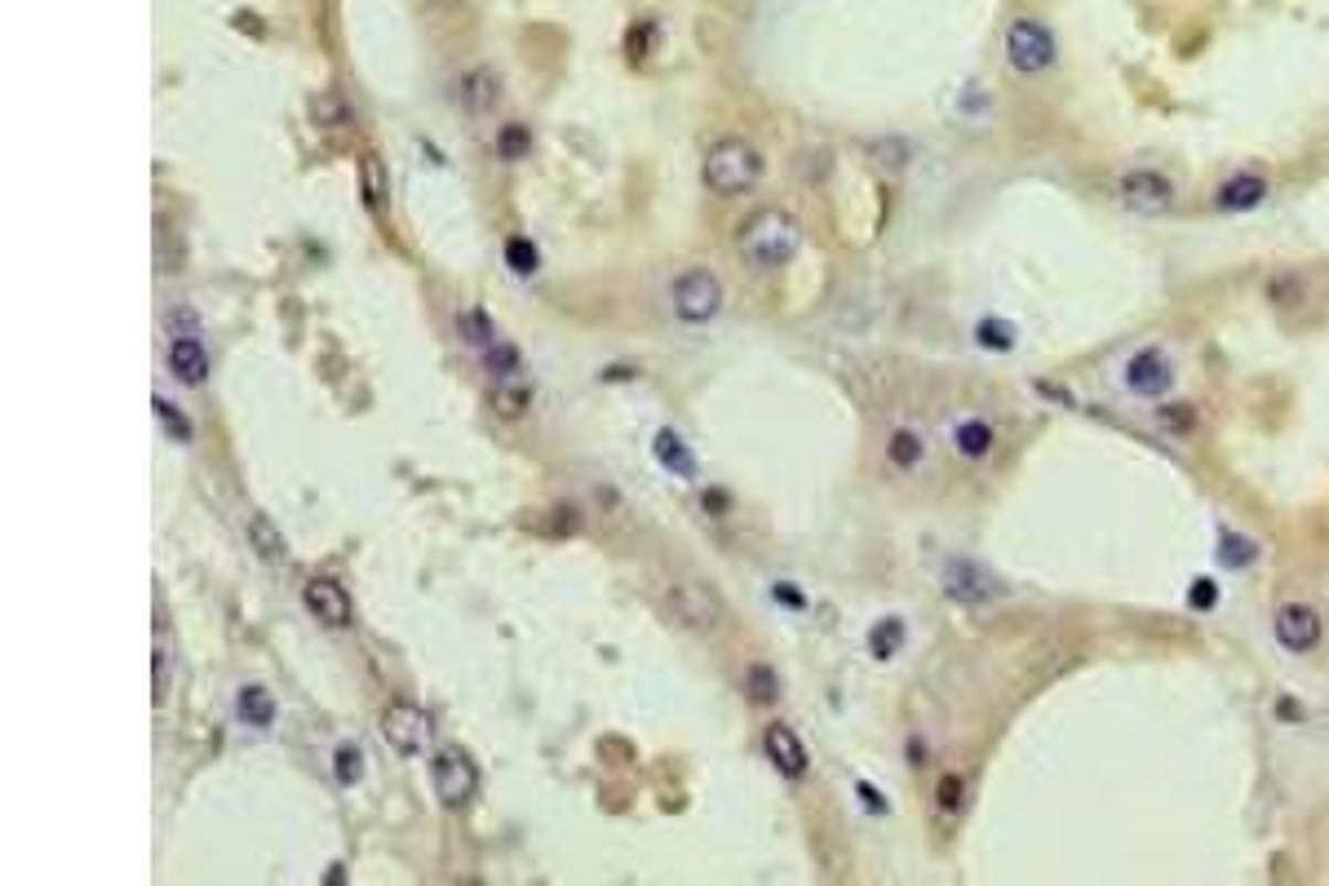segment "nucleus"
I'll return each mask as SVG.
<instances>
[{
    "instance_id": "obj_1",
    "label": "nucleus",
    "mask_w": 1329,
    "mask_h": 886,
    "mask_svg": "<svg viewBox=\"0 0 1329 886\" xmlns=\"http://www.w3.org/2000/svg\"><path fill=\"white\" fill-rule=\"evenodd\" d=\"M798 244H802V235H798V226H794V217L785 209H758L736 231V248H741V257L754 270H776V266L794 261Z\"/></svg>"
},
{
    "instance_id": "obj_2",
    "label": "nucleus",
    "mask_w": 1329,
    "mask_h": 886,
    "mask_svg": "<svg viewBox=\"0 0 1329 886\" xmlns=\"http://www.w3.org/2000/svg\"><path fill=\"white\" fill-rule=\"evenodd\" d=\"M701 173H705V186H710V191H719V195L732 200V195H745V191L758 186V178H763V156H758L745 138H719V142L705 151Z\"/></svg>"
},
{
    "instance_id": "obj_3",
    "label": "nucleus",
    "mask_w": 1329,
    "mask_h": 886,
    "mask_svg": "<svg viewBox=\"0 0 1329 886\" xmlns=\"http://www.w3.org/2000/svg\"><path fill=\"white\" fill-rule=\"evenodd\" d=\"M939 589L957 608H988L997 599H1007V580L992 567H984L975 558H961V554L939 563Z\"/></svg>"
},
{
    "instance_id": "obj_4",
    "label": "nucleus",
    "mask_w": 1329,
    "mask_h": 886,
    "mask_svg": "<svg viewBox=\"0 0 1329 886\" xmlns=\"http://www.w3.org/2000/svg\"><path fill=\"white\" fill-rule=\"evenodd\" d=\"M670 612L692 630V634H719L723 630V599L710 580H674L664 595Z\"/></svg>"
},
{
    "instance_id": "obj_5",
    "label": "nucleus",
    "mask_w": 1329,
    "mask_h": 886,
    "mask_svg": "<svg viewBox=\"0 0 1329 886\" xmlns=\"http://www.w3.org/2000/svg\"><path fill=\"white\" fill-rule=\"evenodd\" d=\"M430 780H435V798L444 802V811H466L470 798H475V789H479V767L470 762L466 749L444 745L430 758Z\"/></svg>"
},
{
    "instance_id": "obj_6",
    "label": "nucleus",
    "mask_w": 1329,
    "mask_h": 886,
    "mask_svg": "<svg viewBox=\"0 0 1329 886\" xmlns=\"http://www.w3.org/2000/svg\"><path fill=\"white\" fill-rule=\"evenodd\" d=\"M1007 63L1020 76H1046L1055 67V36L1038 19H1016L1007 28Z\"/></svg>"
},
{
    "instance_id": "obj_7",
    "label": "nucleus",
    "mask_w": 1329,
    "mask_h": 886,
    "mask_svg": "<svg viewBox=\"0 0 1329 886\" xmlns=\"http://www.w3.org/2000/svg\"><path fill=\"white\" fill-rule=\"evenodd\" d=\"M723 311V284L714 270L692 266L674 279V316L683 324H710Z\"/></svg>"
},
{
    "instance_id": "obj_8",
    "label": "nucleus",
    "mask_w": 1329,
    "mask_h": 886,
    "mask_svg": "<svg viewBox=\"0 0 1329 886\" xmlns=\"http://www.w3.org/2000/svg\"><path fill=\"white\" fill-rule=\"evenodd\" d=\"M382 736H386V745H391L395 754L413 758V754H422V749L430 745L435 727H430V714H426V709H417V705H408V701H395V705H386V714H382Z\"/></svg>"
},
{
    "instance_id": "obj_9",
    "label": "nucleus",
    "mask_w": 1329,
    "mask_h": 886,
    "mask_svg": "<svg viewBox=\"0 0 1329 886\" xmlns=\"http://www.w3.org/2000/svg\"><path fill=\"white\" fill-rule=\"evenodd\" d=\"M301 599H306V612L319 626H328V630H347L355 621L351 595H347V585L338 576H310L306 589H301Z\"/></svg>"
},
{
    "instance_id": "obj_10",
    "label": "nucleus",
    "mask_w": 1329,
    "mask_h": 886,
    "mask_svg": "<svg viewBox=\"0 0 1329 886\" xmlns=\"http://www.w3.org/2000/svg\"><path fill=\"white\" fill-rule=\"evenodd\" d=\"M1117 195L1135 213H1166L1174 204V182L1161 169H1126L1117 182Z\"/></svg>"
},
{
    "instance_id": "obj_11",
    "label": "nucleus",
    "mask_w": 1329,
    "mask_h": 886,
    "mask_svg": "<svg viewBox=\"0 0 1329 886\" xmlns=\"http://www.w3.org/2000/svg\"><path fill=\"white\" fill-rule=\"evenodd\" d=\"M1121 377H1126V391H1130V395H1139V399H1161V395L1174 386V364L1166 360V351L1144 346V351H1135V355L1126 360Z\"/></svg>"
},
{
    "instance_id": "obj_12",
    "label": "nucleus",
    "mask_w": 1329,
    "mask_h": 886,
    "mask_svg": "<svg viewBox=\"0 0 1329 886\" xmlns=\"http://www.w3.org/2000/svg\"><path fill=\"white\" fill-rule=\"evenodd\" d=\"M1272 634H1276V643L1285 648V652H1311V648H1320V639H1325V626H1320V612L1316 608H1307V604H1280L1276 608V617H1272Z\"/></svg>"
},
{
    "instance_id": "obj_13",
    "label": "nucleus",
    "mask_w": 1329,
    "mask_h": 886,
    "mask_svg": "<svg viewBox=\"0 0 1329 886\" xmlns=\"http://www.w3.org/2000/svg\"><path fill=\"white\" fill-rule=\"evenodd\" d=\"M763 749H767L772 767H776L785 780H802V776H807V749H802V740H798V732H794L789 723H767Z\"/></svg>"
},
{
    "instance_id": "obj_14",
    "label": "nucleus",
    "mask_w": 1329,
    "mask_h": 886,
    "mask_svg": "<svg viewBox=\"0 0 1329 886\" xmlns=\"http://www.w3.org/2000/svg\"><path fill=\"white\" fill-rule=\"evenodd\" d=\"M457 98H461V107L470 111V116H488V111H497L501 107V76L492 72V67H466L461 72V81H457Z\"/></svg>"
},
{
    "instance_id": "obj_15",
    "label": "nucleus",
    "mask_w": 1329,
    "mask_h": 886,
    "mask_svg": "<svg viewBox=\"0 0 1329 886\" xmlns=\"http://www.w3.org/2000/svg\"><path fill=\"white\" fill-rule=\"evenodd\" d=\"M1267 200V178L1254 169H1241L1232 178H1223V186L1214 191V209L1219 213H1250Z\"/></svg>"
},
{
    "instance_id": "obj_16",
    "label": "nucleus",
    "mask_w": 1329,
    "mask_h": 886,
    "mask_svg": "<svg viewBox=\"0 0 1329 886\" xmlns=\"http://www.w3.org/2000/svg\"><path fill=\"white\" fill-rule=\"evenodd\" d=\"M532 382L523 377V373H510V377H492V386H488V404H492V413L501 417V421H523L528 417V408H532Z\"/></svg>"
},
{
    "instance_id": "obj_17",
    "label": "nucleus",
    "mask_w": 1329,
    "mask_h": 886,
    "mask_svg": "<svg viewBox=\"0 0 1329 886\" xmlns=\"http://www.w3.org/2000/svg\"><path fill=\"white\" fill-rule=\"evenodd\" d=\"M169 373L182 386H204L209 382V351L200 338H173L169 342Z\"/></svg>"
},
{
    "instance_id": "obj_18",
    "label": "nucleus",
    "mask_w": 1329,
    "mask_h": 886,
    "mask_svg": "<svg viewBox=\"0 0 1329 886\" xmlns=\"http://www.w3.org/2000/svg\"><path fill=\"white\" fill-rule=\"evenodd\" d=\"M651 457L670 470L674 479H692L697 474V452L683 444V435L674 430V426H660L656 435H651Z\"/></svg>"
},
{
    "instance_id": "obj_19",
    "label": "nucleus",
    "mask_w": 1329,
    "mask_h": 886,
    "mask_svg": "<svg viewBox=\"0 0 1329 886\" xmlns=\"http://www.w3.org/2000/svg\"><path fill=\"white\" fill-rule=\"evenodd\" d=\"M997 444V430L988 417H957L953 421V448L961 461H984Z\"/></svg>"
},
{
    "instance_id": "obj_20",
    "label": "nucleus",
    "mask_w": 1329,
    "mask_h": 886,
    "mask_svg": "<svg viewBox=\"0 0 1329 886\" xmlns=\"http://www.w3.org/2000/svg\"><path fill=\"white\" fill-rule=\"evenodd\" d=\"M235 714H240V723H248V727H270L275 723V696L262 687V683H244L240 692H235Z\"/></svg>"
},
{
    "instance_id": "obj_21",
    "label": "nucleus",
    "mask_w": 1329,
    "mask_h": 886,
    "mask_svg": "<svg viewBox=\"0 0 1329 886\" xmlns=\"http://www.w3.org/2000/svg\"><path fill=\"white\" fill-rule=\"evenodd\" d=\"M922 457H926V444H922V435H917L913 426H900V430H891V439H886V461H891L895 470L913 474V470L922 466Z\"/></svg>"
},
{
    "instance_id": "obj_22",
    "label": "nucleus",
    "mask_w": 1329,
    "mask_h": 886,
    "mask_svg": "<svg viewBox=\"0 0 1329 886\" xmlns=\"http://www.w3.org/2000/svg\"><path fill=\"white\" fill-rule=\"evenodd\" d=\"M248 541H253L257 558H266V563H284V558H288V549H284V536H279V527H275L266 514H257V519L248 523Z\"/></svg>"
},
{
    "instance_id": "obj_23",
    "label": "nucleus",
    "mask_w": 1329,
    "mask_h": 886,
    "mask_svg": "<svg viewBox=\"0 0 1329 886\" xmlns=\"http://www.w3.org/2000/svg\"><path fill=\"white\" fill-rule=\"evenodd\" d=\"M900 648H904V621L886 617V621H878V626L869 630V652H873L878 661H891Z\"/></svg>"
},
{
    "instance_id": "obj_24",
    "label": "nucleus",
    "mask_w": 1329,
    "mask_h": 886,
    "mask_svg": "<svg viewBox=\"0 0 1329 886\" xmlns=\"http://www.w3.org/2000/svg\"><path fill=\"white\" fill-rule=\"evenodd\" d=\"M332 776H338V784H360L364 780V754H360L355 740H342L338 749H332Z\"/></svg>"
},
{
    "instance_id": "obj_25",
    "label": "nucleus",
    "mask_w": 1329,
    "mask_h": 886,
    "mask_svg": "<svg viewBox=\"0 0 1329 886\" xmlns=\"http://www.w3.org/2000/svg\"><path fill=\"white\" fill-rule=\"evenodd\" d=\"M745 692H749L754 705H776V696H780L776 670H772V665H749V670H745Z\"/></svg>"
},
{
    "instance_id": "obj_26",
    "label": "nucleus",
    "mask_w": 1329,
    "mask_h": 886,
    "mask_svg": "<svg viewBox=\"0 0 1329 886\" xmlns=\"http://www.w3.org/2000/svg\"><path fill=\"white\" fill-rule=\"evenodd\" d=\"M483 369H488V377H510V373H523V355H519V346L492 342L483 351Z\"/></svg>"
},
{
    "instance_id": "obj_27",
    "label": "nucleus",
    "mask_w": 1329,
    "mask_h": 886,
    "mask_svg": "<svg viewBox=\"0 0 1329 886\" xmlns=\"http://www.w3.org/2000/svg\"><path fill=\"white\" fill-rule=\"evenodd\" d=\"M528 151H532L528 125H506V129L497 134V156H501V160H523Z\"/></svg>"
},
{
    "instance_id": "obj_28",
    "label": "nucleus",
    "mask_w": 1329,
    "mask_h": 886,
    "mask_svg": "<svg viewBox=\"0 0 1329 886\" xmlns=\"http://www.w3.org/2000/svg\"><path fill=\"white\" fill-rule=\"evenodd\" d=\"M457 324H461V333H466V342H470L475 351H488V346L497 342V338H492V320H488L483 311H466Z\"/></svg>"
},
{
    "instance_id": "obj_29",
    "label": "nucleus",
    "mask_w": 1329,
    "mask_h": 886,
    "mask_svg": "<svg viewBox=\"0 0 1329 886\" xmlns=\"http://www.w3.org/2000/svg\"><path fill=\"white\" fill-rule=\"evenodd\" d=\"M506 261H510V270H519V275H532L536 270V248H532V239H523V235H514V239H506Z\"/></svg>"
},
{
    "instance_id": "obj_30",
    "label": "nucleus",
    "mask_w": 1329,
    "mask_h": 886,
    "mask_svg": "<svg viewBox=\"0 0 1329 886\" xmlns=\"http://www.w3.org/2000/svg\"><path fill=\"white\" fill-rule=\"evenodd\" d=\"M1219 558H1223V567L1241 572V567L1254 558V545H1250V541H1241L1236 532H1223V541H1219Z\"/></svg>"
},
{
    "instance_id": "obj_31",
    "label": "nucleus",
    "mask_w": 1329,
    "mask_h": 886,
    "mask_svg": "<svg viewBox=\"0 0 1329 886\" xmlns=\"http://www.w3.org/2000/svg\"><path fill=\"white\" fill-rule=\"evenodd\" d=\"M156 417L164 421V430H169L173 439H182V444L191 439V421H187V413H182L178 404H169V399H160V395H156Z\"/></svg>"
},
{
    "instance_id": "obj_32",
    "label": "nucleus",
    "mask_w": 1329,
    "mask_h": 886,
    "mask_svg": "<svg viewBox=\"0 0 1329 886\" xmlns=\"http://www.w3.org/2000/svg\"><path fill=\"white\" fill-rule=\"evenodd\" d=\"M1157 417H1161V426H1166L1170 435H1192V430H1197V413H1192L1188 404H1166Z\"/></svg>"
},
{
    "instance_id": "obj_33",
    "label": "nucleus",
    "mask_w": 1329,
    "mask_h": 886,
    "mask_svg": "<svg viewBox=\"0 0 1329 886\" xmlns=\"http://www.w3.org/2000/svg\"><path fill=\"white\" fill-rule=\"evenodd\" d=\"M360 173H364V195H369V204H386V182H382V164L378 160H364L360 164Z\"/></svg>"
},
{
    "instance_id": "obj_34",
    "label": "nucleus",
    "mask_w": 1329,
    "mask_h": 886,
    "mask_svg": "<svg viewBox=\"0 0 1329 886\" xmlns=\"http://www.w3.org/2000/svg\"><path fill=\"white\" fill-rule=\"evenodd\" d=\"M772 599H776L785 612H807V595H802V589H794L789 580H776V585H772Z\"/></svg>"
},
{
    "instance_id": "obj_35",
    "label": "nucleus",
    "mask_w": 1329,
    "mask_h": 886,
    "mask_svg": "<svg viewBox=\"0 0 1329 886\" xmlns=\"http://www.w3.org/2000/svg\"><path fill=\"white\" fill-rule=\"evenodd\" d=\"M164 692H169V643L164 639H156V705L164 701Z\"/></svg>"
},
{
    "instance_id": "obj_36",
    "label": "nucleus",
    "mask_w": 1329,
    "mask_h": 886,
    "mask_svg": "<svg viewBox=\"0 0 1329 886\" xmlns=\"http://www.w3.org/2000/svg\"><path fill=\"white\" fill-rule=\"evenodd\" d=\"M975 338H979V342H984V346H997V351H1007V346H1011V342H1016V333H1007V329H1002V324H997V320H984V324H979V333H975Z\"/></svg>"
},
{
    "instance_id": "obj_37",
    "label": "nucleus",
    "mask_w": 1329,
    "mask_h": 886,
    "mask_svg": "<svg viewBox=\"0 0 1329 886\" xmlns=\"http://www.w3.org/2000/svg\"><path fill=\"white\" fill-rule=\"evenodd\" d=\"M935 802H939L944 811H953V807L961 802V776H944L939 789H935Z\"/></svg>"
},
{
    "instance_id": "obj_38",
    "label": "nucleus",
    "mask_w": 1329,
    "mask_h": 886,
    "mask_svg": "<svg viewBox=\"0 0 1329 886\" xmlns=\"http://www.w3.org/2000/svg\"><path fill=\"white\" fill-rule=\"evenodd\" d=\"M169 329H173V338H200V324L191 311H169Z\"/></svg>"
},
{
    "instance_id": "obj_39",
    "label": "nucleus",
    "mask_w": 1329,
    "mask_h": 886,
    "mask_svg": "<svg viewBox=\"0 0 1329 886\" xmlns=\"http://www.w3.org/2000/svg\"><path fill=\"white\" fill-rule=\"evenodd\" d=\"M701 505H705L710 514H727V510H732V497H727L723 488H705V492H701Z\"/></svg>"
},
{
    "instance_id": "obj_40",
    "label": "nucleus",
    "mask_w": 1329,
    "mask_h": 886,
    "mask_svg": "<svg viewBox=\"0 0 1329 886\" xmlns=\"http://www.w3.org/2000/svg\"><path fill=\"white\" fill-rule=\"evenodd\" d=\"M1192 608H1201V612L1214 608V585H1210V580H1197V585H1192Z\"/></svg>"
}]
</instances>
